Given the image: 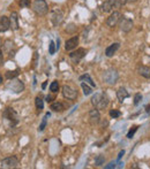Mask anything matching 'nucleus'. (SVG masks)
<instances>
[{
    "mask_svg": "<svg viewBox=\"0 0 150 169\" xmlns=\"http://www.w3.org/2000/svg\"><path fill=\"white\" fill-rule=\"evenodd\" d=\"M138 75H141L144 78H150V68L147 66H138Z\"/></svg>",
    "mask_w": 150,
    "mask_h": 169,
    "instance_id": "nucleus-18",
    "label": "nucleus"
},
{
    "mask_svg": "<svg viewBox=\"0 0 150 169\" xmlns=\"http://www.w3.org/2000/svg\"><path fill=\"white\" fill-rule=\"evenodd\" d=\"M77 44H79V37H77V36H75V37L69 38L68 41H66L65 48H66V51H72V50H74L75 47H76Z\"/></svg>",
    "mask_w": 150,
    "mask_h": 169,
    "instance_id": "nucleus-14",
    "label": "nucleus"
},
{
    "mask_svg": "<svg viewBox=\"0 0 150 169\" xmlns=\"http://www.w3.org/2000/svg\"><path fill=\"white\" fill-rule=\"evenodd\" d=\"M6 89L9 90L13 93H21L23 90H24V84H23L22 81L17 80V78H12L6 84Z\"/></svg>",
    "mask_w": 150,
    "mask_h": 169,
    "instance_id": "nucleus-2",
    "label": "nucleus"
},
{
    "mask_svg": "<svg viewBox=\"0 0 150 169\" xmlns=\"http://www.w3.org/2000/svg\"><path fill=\"white\" fill-rule=\"evenodd\" d=\"M88 116H89V122L91 123L92 125L97 124V123L99 122V120H101V114H99V109H97V108H94V109H91V111L89 112Z\"/></svg>",
    "mask_w": 150,
    "mask_h": 169,
    "instance_id": "nucleus-12",
    "label": "nucleus"
},
{
    "mask_svg": "<svg viewBox=\"0 0 150 169\" xmlns=\"http://www.w3.org/2000/svg\"><path fill=\"white\" fill-rule=\"evenodd\" d=\"M20 6L23 7V8H26V7H29L30 6V1L29 0H20Z\"/></svg>",
    "mask_w": 150,
    "mask_h": 169,
    "instance_id": "nucleus-32",
    "label": "nucleus"
},
{
    "mask_svg": "<svg viewBox=\"0 0 150 169\" xmlns=\"http://www.w3.org/2000/svg\"><path fill=\"white\" fill-rule=\"evenodd\" d=\"M35 104H36V108H37L38 111H42V109H43L44 102H43V99H42L40 97H37V98L35 99Z\"/></svg>",
    "mask_w": 150,
    "mask_h": 169,
    "instance_id": "nucleus-25",
    "label": "nucleus"
},
{
    "mask_svg": "<svg viewBox=\"0 0 150 169\" xmlns=\"http://www.w3.org/2000/svg\"><path fill=\"white\" fill-rule=\"evenodd\" d=\"M120 18H121L120 12H113L111 15H110L109 18H106V24H107V27H110V28L115 27L117 24L119 23Z\"/></svg>",
    "mask_w": 150,
    "mask_h": 169,
    "instance_id": "nucleus-10",
    "label": "nucleus"
},
{
    "mask_svg": "<svg viewBox=\"0 0 150 169\" xmlns=\"http://www.w3.org/2000/svg\"><path fill=\"white\" fill-rule=\"evenodd\" d=\"M86 54L87 50H84V48H77L75 52H72L69 54V58H70L73 63H79L81 60L86 57Z\"/></svg>",
    "mask_w": 150,
    "mask_h": 169,
    "instance_id": "nucleus-6",
    "label": "nucleus"
},
{
    "mask_svg": "<svg viewBox=\"0 0 150 169\" xmlns=\"http://www.w3.org/2000/svg\"><path fill=\"white\" fill-rule=\"evenodd\" d=\"M56 48H57V47H56V45H54V43L51 41V43H50V51H49L50 54H54V52H56Z\"/></svg>",
    "mask_w": 150,
    "mask_h": 169,
    "instance_id": "nucleus-33",
    "label": "nucleus"
},
{
    "mask_svg": "<svg viewBox=\"0 0 150 169\" xmlns=\"http://www.w3.org/2000/svg\"><path fill=\"white\" fill-rule=\"evenodd\" d=\"M138 0H127V2H136Z\"/></svg>",
    "mask_w": 150,
    "mask_h": 169,
    "instance_id": "nucleus-38",
    "label": "nucleus"
},
{
    "mask_svg": "<svg viewBox=\"0 0 150 169\" xmlns=\"http://www.w3.org/2000/svg\"><path fill=\"white\" fill-rule=\"evenodd\" d=\"M1 83H2V76L0 75V84H1Z\"/></svg>",
    "mask_w": 150,
    "mask_h": 169,
    "instance_id": "nucleus-40",
    "label": "nucleus"
},
{
    "mask_svg": "<svg viewBox=\"0 0 150 169\" xmlns=\"http://www.w3.org/2000/svg\"><path fill=\"white\" fill-rule=\"evenodd\" d=\"M80 81H82V82L84 81V82L87 83V84L91 85L92 88H94V86H96V85H95V83H94V81L91 80V77L88 75V74H84V75L80 76Z\"/></svg>",
    "mask_w": 150,
    "mask_h": 169,
    "instance_id": "nucleus-21",
    "label": "nucleus"
},
{
    "mask_svg": "<svg viewBox=\"0 0 150 169\" xmlns=\"http://www.w3.org/2000/svg\"><path fill=\"white\" fill-rule=\"evenodd\" d=\"M11 28V21L9 18H7L5 15H2L0 18V32H6L7 30Z\"/></svg>",
    "mask_w": 150,
    "mask_h": 169,
    "instance_id": "nucleus-13",
    "label": "nucleus"
},
{
    "mask_svg": "<svg viewBox=\"0 0 150 169\" xmlns=\"http://www.w3.org/2000/svg\"><path fill=\"white\" fill-rule=\"evenodd\" d=\"M119 47H120V44H119V43H113V44H111V45L105 50V55H106L107 58L113 57L115 54V52L119 50Z\"/></svg>",
    "mask_w": 150,
    "mask_h": 169,
    "instance_id": "nucleus-15",
    "label": "nucleus"
},
{
    "mask_svg": "<svg viewBox=\"0 0 150 169\" xmlns=\"http://www.w3.org/2000/svg\"><path fill=\"white\" fill-rule=\"evenodd\" d=\"M127 2V0H114V7L115 8H121L122 6H125Z\"/></svg>",
    "mask_w": 150,
    "mask_h": 169,
    "instance_id": "nucleus-28",
    "label": "nucleus"
},
{
    "mask_svg": "<svg viewBox=\"0 0 150 169\" xmlns=\"http://www.w3.org/2000/svg\"><path fill=\"white\" fill-rule=\"evenodd\" d=\"M19 74H20V73H19V70H9V71H7V73H6V78H7V80H12V78H15V77H16V76H19Z\"/></svg>",
    "mask_w": 150,
    "mask_h": 169,
    "instance_id": "nucleus-24",
    "label": "nucleus"
},
{
    "mask_svg": "<svg viewBox=\"0 0 150 169\" xmlns=\"http://www.w3.org/2000/svg\"><path fill=\"white\" fill-rule=\"evenodd\" d=\"M141 100H142V94L136 93L135 94V97H134V105H138Z\"/></svg>",
    "mask_w": 150,
    "mask_h": 169,
    "instance_id": "nucleus-30",
    "label": "nucleus"
},
{
    "mask_svg": "<svg viewBox=\"0 0 150 169\" xmlns=\"http://www.w3.org/2000/svg\"><path fill=\"white\" fill-rule=\"evenodd\" d=\"M138 127H133V129H131L129 131H128V134H127V138H132L134 134L136 132V130H138Z\"/></svg>",
    "mask_w": 150,
    "mask_h": 169,
    "instance_id": "nucleus-31",
    "label": "nucleus"
},
{
    "mask_svg": "<svg viewBox=\"0 0 150 169\" xmlns=\"http://www.w3.org/2000/svg\"><path fill=\"white\" fill-rule=\"evenodd\" d=\"M113 7H114V0H105L101 6V11L103 13H109L112 11Z\"/></svg>",
    "mask_w": 150,
    "mask_h": 169,
    "instance_id": "nucleus-16",
    "label": "nucleus"
},
{
    "mask_svg": "<svg viewBox=\"0 0 150 169\" xmlns=\"http://www.w3.org/2000/svg\"><path fill=\"white\" fill-rule=\"evenodd\" d=\"M9 21H11L12 30H17V29H19V15H17L16 12H12L11 13Z\"/></svg>",
    "mask_w": 150,
    "mask_h": 169,
    "instance_id": "nucleus-17",
    "label": "nucleus"
},
{
    "mask_svg": "<svg viewBox=\"0 0 150 169\" xmlns=\"http://www.w3.org/2000/svg\"><path fill=\"white\" fill-rule=\"evenodd\" d=\"M91 104L97 109H104L109 105V99L103 93H95L91 98Z\"/></svg>",
    "mask_w": 150,
    "mask_h": 169,
    "instance_id": "nucleus-1",
    "label": "nucleus"
},
{
    "mask_svg": "<svg viewBox=\"0 0 150 169\" xmlns=\"http://www.w3.org/2000/svg\"><path fill=\"white\" fill-rule=\"evenodd\" d=\"M81 88H82V90H83V93H84V96H89V94H91L92 89L90 88L87 83L82 82V83H81Z\"/></svg>",
    "mask_w": 150,
    "mask_h": 169,
    "instance_id": "nucleus-22",
    "label": "nucleus"
},
{
    "mask_svg": "<svg viewBox=\"0 0 150 169\" xmlns=\"http://www.w3.org/2000/svg\"><path fill=\"white\" fill-rule=\"evenodd\" d=\"M2 117L6 119V120H8V121H11L12 125L13 124H16L19 122L16 112L14 111L13 108H6L5 111H4V113H2Z\"/></svg>",
    "mask_w": 150,
    "mask_h": 169,
    "instance_id": "nucleus-7",
    "label": "nucleus"
},
{
    "mask_svg": "<svg viewBox=\"0 0 150 169\" xmlns=\"http://www.w3.org/2000/svg\"><path fill=\"white\" fill-rule=\"evenodd\" d=\"M32 11L37 15L43 16V15H45L46 13L49 12V6H47L45 0H35L32 2Z\"/></svg>",
    "mask_w": 150,
    "mask_h": 169,
    "instance_id": "nucleus-3",
    "label": "nucleus"
},
{
    "mask_svg": "<svg viewBox=\"0 0 150 169\" xmlns=\"http://www.w3.org/2000/svg\"><path fill=\"white\" fill-rule=\"evenodd\" d=\"M51 109L53 112H57V113H60V112H63L65 111V106L61 104V102H52L51 104Z\"/></svg>",
    "mask_w": 150,
    "mask_h": 169,
    "instance_id": "nucleus-20",
    "label": "nucleus"
},
{
    "mask_svg": "<svg viewBox=\"0 0 150 169\" xmlns=\"http://www.w3.org/2000/svg\"><path fill=\"white\" fill-rule=\"evenodd\" d=\"M104 161H105L104 155H97L96 159H95V164L96 166H102V164H104Z\"/></svg>",
    "mask_w": 150,
    "mask_h": 169,
    "instance_id": "nucleus-27",
    "label": "nucleus"
},
{
    "mask_svg": "<svg viewBox=\"0 0 150 169\" xmlns=\"http://www.w3.org/2000/svg\"><path fill=\"white\" fill-rule=\"evenodd\" d=\"M118 77H119L118 71L115 69H113V68H111V69H107L103 74V81L107 85H113L118 81Z\"/></svg>",
    "mask_w": 150,
    "mask_h": 169,
    "instance_id": "nucleus-4",
    "label": "nucleus"
},
{
    "mask_svg": "<svg viewBox=\"0 0 150 169\" xmlns=\"http://www.w3.org/2000/svg\"><path fill=\"white\" fill-rule=\"evenodd\" d=\"M17 164H19V159H17L15 155L5 158V159L1 161V167H2V168H5V169L16 168Z\"/></svg>",
    "mask_w": 150,
    "mask_h": 169,
    "instance_id": "nucleus-5",
    "label": "nucleus"
},
{
    "mask_svg": "<svg viewBox=\"0 0 150 169\" xmlns=\"http://www.w3.org/2000/svg\"><path fill=\"white\" fill-rule=\"evenodd\" d=\"M46 100H47V102L52 101V97H49V96H47V97H46Z\"/></svg>",
    "mask_w": 150,
    "mask_h": 169,
    "instance_id": "nucleus-37",
    "label": "nucleus"
},
{
    "mask_svg": "<svg viewBox=\"0 0 150 169\" xmlns=\"http://www.w3.org/2000/svg\"><path fill=\"white\" fill-rule=\"evenodd\" d=\"M128 97H129V93H128V91H127L125 88H120L117 91V98H118V100H119L120 102H122V101L126 99V98H128Z\"/></svg>",
    "mask_w": 150,
    "mask_h": 169,
    "instance_id": "nucleus-19",
    "label": "nucleus"
},
{
    "mask_svg": "<svg viewBox=\"0 0 150 169\" xmlns=\"http://www.w3.org/2000/svg\"><path fill=\"white\" fill-rule=\"evenodd\" d=\"M124 154H125V151H121L120 153H119V155H118V160H119V159H121V157H122Z\"/></svg>",
    "mask_w": 150,
    "mask_h": 169,
    "instance_id": "nucleus-36",
    "label": "nucleus"
},
{
    "mask_svg": "<svg viewBox=\"0 0 150 169\" xmlns=\"http://www.w3.org/2000/svg\"><path fill=\"white\" fill-rule=\"evenodd\" d=\"M63 94L65 98H67L68 100H75L77 98V92L76 90L73 88H70L69 85H63Z\"/></svg>",
    "mask_w": 150,
    "mask_h": 169,
    "instance_id": "nucleus-9",
    "label": "nucleus"
},
{
    "mask_svg": "<svg viewBox=\"0 0 150 169\" xmlns=\"http://www.w3.org/2000/svg\"><path fill=\"white\" fill-rule=\"evenodd\" d=\"M119 25H120L121 31H124V32H129V31L133 29L134 23H133L132 20L125 18V16H121L120 21H119Z\"/></svg>",
    "mask_w": 150,
    "mask_h": 169,
    "instance_id": "nucleus-8",
    "label": "nucleus"
},
{
    "mask_svg": "<svg viewBox=\"0 0 150 169\" xmlns=\"http://www.w3.org/2000/svg\"><path fill=\"white\" fill-rule=\"evenodd\" d=\"M47 117H50V113H46L45 116L43 117V120H42V122H40V125L39 128H38V131H43L46 127V123H47Z\"/></svg>",
    "mask_w": 150,
    "mask_h": 169,
    "instance_id": "nucleus-23",
    "label": "nucleus"
},
{
    "mask_svg": "<svg viewBox=\"0 0 150 169\" xmlns=\"http://www.w3.org/2000/svg\"><path fill=\"white\" fill-rule=\"evenodd\" d=\"M105 169H111V168H115V163L114 162H111V163H109L107 166H105L104 167Z\"/></svg>",
    "mask_w": 150,
    "mask_h": 169,
    "instance_id": "nucleus-34",
    "label": "nucleus"
},
{
    "mask_svg": "<svg viewBox=\"0 0 150 169\" xmlns=\"http://www.w3.org/2000/svg\"><path fill=\"white\" fill-rule=\"evenodd\" d=\"M121 115V113L119 111H117V109H112V111H110V116L113 117V119H117V117H119Z\"/></svg>",
    "mask_w": 150,
    "mask_h": 169,
    "instance_id": "nucleus-29",
    "label": "nucleus"
},
{
    "mask_svg": "<svg viewBox=\"0 0 150 169\" xmlns=\"http://www.w3.org/2000/svg\"><path fill=\"white\" fill-rule=\"evenodd\" d=\"M2 63H4V55H2V51L0 50V67H2Z\"/></svg>",
    "mask_w": 150,
    "mask_h": 169,
    "instance_id": "nucleus-35",
    "label": "nucleus"
},
{
    "mask_svg": "<svg viewBox=\"0 0 150 169\" xmlns=\"http://www.w3.org/2000/svg\"><path fill=\"white\" fill-rule=\"evenodd\" d=\"M51 21H52V23H53V25H56V27L60 25L63 21V12H61V11H54L51 15Z\"/></svg>",
    "mask_w": 150,
    "mask_h": 169,
    "instance_id": "nucleus-11",
    "label": "nucleus"
},
{
    "mask_svg": "<svg viewBox=\"0 0 150 169\" xmlns=\"http://www.w3.org/2000/svg\"><path fill=\"white\" fill-rule=\"evenodd\" d=\"M58 90H59V83L57 81L52 82L51 85H50V91L53 92V93H56V92H58Z\"/></svg>",
    "mask_w": 150,
    "mask_h": 169,
    "instance_id": "nucleus-26",
    "label": "nucleus"
},
{
    "mask_svg": "<svg viewBox=\"0 0 150 169\" xmlns=\"http://www.w3.org/2000/svg\"><path fill=\"white\" fill-rule=\"evenodd\" d=\"M42 88H43V89H45V88H46V82H45V83H43V85H42Z\"/></svg>",
    "mask_w": 150,
    "mask_h": 169,
    "instance_id": "nucleus-39",
    "label": "nucleus"
}]
</instances>
